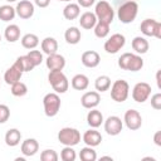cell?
<instances>
[{
  "mask_svg": "<svg viewBox=\"0 0 161 161\" xmlns=\"http://www.w3.org/2000/svg\"><path fill=\"white\" fill-rule=\"evenodd\" d=\"M156 79H157V86H158V88L161 87L160 86V72H157V75H156Z\"/></svg>",
  "mask_w": 161,
  "mask_h": 161,
  "instance_id": "obj_44",
  "label": "cell"
},
{
  "mask_svg": "<svg viewBox=\"0 0 161 161\" xmlns=\"http://www.w3.org/2000/svg\"><path fill=\"white\" fill-rule=\"evenodd\" d=\"M160 131H157L156 133H155V137H153V140H155V143L157 145V146H161V141H160Z\"/></svg>",
  "mask_w": 161,
  "mask_h": 161,
  "instance_id": "obj_43",
  "label": "cell"
},
{
  "mask_svg": "<svg viewBox=\"0 0 161 161\" xmlns=\"http://www.w3.org/2000/svg\"><path fill=\"white\" fill-rule=\"evenodd\" d=\"M125 43H126L125 35H122L119 33H116V34L111 35L106 40V43H104V50L108 54H116L118 50H121L123 48Z\"/></svg>",
  "mask_w": 161,
  "mask_h": 161,
  "instance_id": "obj_7",
  "label": "cell"
},
{
  "mask_svg": "<svg viewBox=\"0 0 161 161\" xmlns=\"http://www.w3.org/2000/svg\"><path fill=\"white\" fill-rule=\"evenodd\" d=\"M28 93V87L25 83L23 82H16L14 84H11V94L15 97H23Z\"/></svg>",
  "mask_w": 161,
  "mask_h": 161,
  "instance_id": "obj_35",
  "label": "cell"
},
{
  "mask_svg": "<svg viewBox=\"0 0 161 161\" xmlns=\"http://www.w3.org/2000/svg\"><path fill=\"white\" fill-rule=\"evenodd\" d=\"M42 50L43 53H45L47 55L57 53L58 50V43L53 36H47L42 40Z\"/></svg>",
  "mask_w": 161,
  "mask_h": 161,
  "instance_id": "obj_25",
  "label": "cell"
},
{
  "mask_svg": "<svg viewBox=\"0 0 161 161\" xmlns=\"http://www.w3.org/2000/svg\"><path fill=\"white\" fill-rule=\"evenodd\" d=\"M104 122V131L111 136H117L123 128V122L117 116H109Z\"/></svg>",
  "mask_w": 161,
  "mask_h": 161,
  "instance_id": "obj_11",
  "label": "cell"
},
{
  "mask_svg": "<svg viewBox=\"0 0 161 161\" xmlns=\"http://www.w3.org/2000/svg\"><path fill=\"white\" fill-rule=\"evenodd\" d=\"M40 160L42 161H57L58 153L54 150H44L40 153Z\"/></svg>",
  "mask_w": 161,
  "mask_h": 161,
  "instance_id": "obj_37",
  "label": "cell"
},
{
  "mask_svg": "<svg viewBox=\"0 0 161 161\" xmlns=\"http://www.w3.org/2000/svg\"><path fill=\"white\" fill-rule=\"evenodd\" d=\"M143 67V59L137 55V54H132L128 64H127V69L126 70H131V72H137Z\"/></svg>",
  "mask_w": 161,
  "mask_h": 161,
  "instance_id": "obj_32",
  "label": "cell"
},
{
  "mask_svg": "<svg viewBox=\"0 0 161 161\" xmlns=\"http://www.w3.org/2000/svg\"><path fill=\"white\" fill-rule=\"evenodd\" d=\"M151 107L156 111L161 109V93H155L151 97Z\"/></svg>",
  "mask_w": 161,
  "mask_h": 161,
  "instance_id": "obj_40",
  "label": "cell"
},
{
  "mask_svg": "<svg viewBox=\"0 0 161 161\" xmlns=\"http://www.w3.org/2000/svg\"><path fill=\"white\" fill-rule=\"evenodd\" d=\"M94 35L97 38H106L109 33V24L103 23V21H97V24L94 25Z\"/></svg>",
  "mask_w": 161,
  "mask_h": 161,
  "instance_id": "obj_33",
  "label": "cell"
},
{
  "mask_svg": "<svg viewBox=\"0 0 161 161\" xmlns=\"http://www.w3.org/2000/svg\"><path fill=\"white\" fill-rule=\"evenodd\" d=\"M15 15H16L15 8H13L11 5H1L0 6V20L10 21L15 18Z\"/></svg>",
  "mask_w": 161,
  "mask_h": 161,
  "instance_id": "obj_29",
  "label": "cell"
},
{
  "mask_svg": "<svg viewBox=\"0 0 161 161\" xmlns=\"http://www.w3.org/2000/svg\"><path fill=\"white\" fill-rule=\"evenodd\" d=\"M39 44V38L35 34L28 33L21 38V45L25 49H34L36 45Z\"/></svg>",
  "mask_w": 161,
  "mask_h": 161,
  "instance_id": "obj_30",
  "label": "cell"
},
{
  "mask_svg": "<svg viewBox=\"0 0 161 161\" xmlns=\"http://www.w3.org/2000/svg\"><path fill=\"white\" fill-rule=\"evenodd\" d=\"M77 157L75 151L73 150L72 146H65L62 151H60V158L63 161H74Z\"/></svg>",
  "mask_w": 161,
  "mask_h": 161,
  "instance_id": "obj_36",
  "label": "cell"
},
{
  "mask_svg": "<svg viewBox=\"0 0 161 161\" xmlns=\"http://www.w3.org/2000/svg\"><path fill=\"white\" fill-rule=\"evenodd\" d=\"M94 87L98 92H106L111 87V78L108 75H99L94 80Z\"/></svg>",
  "mask_w": 161,
  "mask_h": 161,
  "instance_id": "obj_31",
  "label": "cell"
},
{
  "mask_svg": "<svg viewBox=\"0 0 161 161\" xmlns=\"http://www.w3.org/2000/svg\"><path fill=\"white\" fill-rule=\"evenodd\" d=\"M94 15H96L98 21H103V23L111 24L113 21V19H114V10H113V8L111 6L109 3H107L104 0H101V1H98L96 4Z\"/></svg>",
  "mask_w": 161,
  "mask_h": 161,
  "instance_id": "obj_3",
  "label": "cell"
},
{
  "mask_svg": "<svg viewBox=\"0 0 161 161\" xmlns=\"http://www.w3.org/2000/svg\"><path fill=\"white\" fill-rule=\"evenodd\" d=\"M4 36L9 43H14L20 38V28L16 24H10L5 28Z\"/></svg>",
  "mask_w": 161,
  "mask_h": 161,
  "instance_id": "obj_24",
  "label": "cell"
},
{
  "mask_svg": "<svg viewBox=\"0 0 161 161\" xmlns=\"http://www.w3.org/2000/svg\"><path fill=\"white\" fill-rule=\"evenodd\" d=\"M20 150H21V153L24 156H34L38 150H39V143L35 138H26L25 141H23L21 146H20Z\"/></svg>",
  "mask_w": 161,
  "mask_h": 161,
  "instance_id": "obj_17",
  "label": "cell"
},
{
  "mask_svg": "<svg viewBox=\"0 0 161 161\" xmlns=\"http://www.w3.org/2000/svg\"><path fill=\"white\" fill-rule=\"evenodd\" d=\"M58 1H67V3H69V1H72V0H58Z\"/></svg>",
  "mask_w": 161,
  "mask_h": 161,
  "instance_id": "obj_47",
  "label": "cell"
},
{
  "mask_svg": "<svg viewBox=\"0 0 161 161\" xmlns=\"http://www.w3.org/2000/svg\"><path fill=\"white\" fill-rule=\"evenodd\" d=\"M151 94V86L146 82H138L132 89V98L138 103H143Z\"/></svg>",
  "mask_w": 161,
  "mask_h": 161,
  "instance_id": "obj_9",
  "label": "cell"
},
{
  "mask_svg": "<svg viewBox=\"0 0 161 161\" xmlns=\"http://www.w3.org/2000/svg\"><path fill=\"white\" fill-rule=\"evenodd\" d=\"M21 140V133L18 128H10L5 133V143L10 147H15L20 143Z\"/></svg>",
  "mask_w": 161,
  "mask_h": 161,
  "instance_id": "obj_20",
  "label": "cell"
},
{
  "mask_svg": "<svg viewBox=\"0 0 161 161\" xmlns=\"http://www.w3.org/2000/svg\"><path fill=\"white\" fill-rule=\"evenodd\" d=\"M80 60H82V64L84 67H87V68H94V67H97L99 64L101 57H99V54L96 50H87V52H84L82 54Z\"/></svg>",
  "mask_w": 161,
  "mask_h": 161,
  "instance_id": "obj_16",
  "label": "cell"
},
{
  "mask_svg": "<svg viewBox=\"0 0 161 161\" xmlns=\"http://www.w3.org/2000/svg\"><path fill=\"white\" fill-rule=\"evenodd\" d=\"M128 92H130V86L125 79H117L111 88V98L114 102H125L128 97Z\"/></svg>",
  "mask_w": 161,
  "mask_h": 161,
  "instance_id": "obj_5",
  "label": "cell"
},
{
  "mask_svg": "<svg viewBox=\"0 0 161 161\" xmlns=\"http://www.w3.org/2000/svg\"><path fill=\"white\" fill-rule=\"evenodd\" d=\"M21 75H23V70L19 68V65L16 63H14L9 69H6V72L4 74V80L6 84L11 86V84L19 82Z\"/></svg>",
  "mask_w": 161,
  "mask_h": 161,
  "instance_id": "obj_15",
  "label": "cell"
},
{
  "mask_svg": "<svg viewBox=\"0 0 161 161\" xmlns=\"http://www.w3.org/2000/svg\"><path fill=\"white\" fill-rule=\"evenodd\" d=\"M45 64L49 70H63L65 67V58L58 53H53L48 55Z\"/></svg>",
  "mask_w": 161,
  "mask_h": 161,
  "instance_id": "obj_13",
  "label": "cell"
},
{
  "mask_svg": "<svg viewBox=\"0 0 161 161\" xmlns=\"http://www.w3.org/2000/svg\"><path fill=\"white\" fill-rule=\"evenodd\" d=\"M123 122L126 125V127L131 131H136L142 126V117L138 111L136 109H128L125 113L123 117Z\"/></svg>",
  "mask_w": 161,
  "mask_h": 161,
  "instance_id": "obj_10",
  "label": "cell"
},
{
  "mask_svg": "<svg viewBox=\"0 0 161 161\" xmlns=\"http://www.w3.org/2000/svg\"><path fill=\"white\" fill-rule=\"evenodd\" d=\"M58 141L64 146H75L80 141V133L77 128L73 127H63L58 132Z\"/></svg>",
  "mask_w": 161,
  "mask_h": 161,
  "instance_id": "obj_4",
  "label": "cell"
},
{
  "mask_svg": "<svg viewBox=\"0 0 161 161\" xmlns=\"http://www.w3.org/2000/svg\"><path fill=\"white\" fill-rule=\"evenodd\" d=\"M48 80L55 93H65L69 87V82L62 70H50L48 74Z\"/></svg>",
  "mask_w": 161,
  "mask_h": 161,
  "instance_id": "obj_2",
  "label": "cell"
},
{
  "mask_svg": "<svg viewBox=\"0 0 161 161\" xmlns=\"http://www.w3.org/2000/svg\"><path fill=\"white\" fill-rule=\"evenodd\" d=\"M15 63L19 65V68L23 70V73L24 72H30V70H33L35 68L34 63L30 60V58L28 55H20V57H18L16 60H15Z\"/></svg>",
  "mask_w": 161,
  "mask_h": 161,
  "instance_id": "obj_28",
  "label": "cell"
},
{
  "mask_svg": "<svg viewBox=\"0 0 161 161\" xmlns=\"http://www.w3.org/2000/svg\"><path fill=\"white\" fill-rule=\"evenodd\" d=\"M10 117V109L6 104H0V123H5Z\"/></svg>",
  "mask_w": 161,
  "mask_h": 161,
  "instance_id": "obj_39",
  "label": "cell"
},
{
  "mask_svg": "<svg viewBox=\"0 0 161 161\" xmlns=\"http://www.w3.org/2000/svg\"><path fill=\"white\" fill-rule=\"evenodd\" d=\"M26 55L30 58V60L34 63V65H35V67H36V65H39V64L43 62V54H42L39 50H30Z\"/></svg>",
  "mask_w": 161,
  "mask_h": 161,
  "instance_id": "obj_38",
  "label": "cell"
},
{
  "mask_svg": "<svg viewBox=\"0 0 161 161\" xmlns=\"http://www.w3.org/2000/svg\"><path fill=\"white\" fill-rule=\"evenodd\" d=\"M99 101H101V96L98 92L96 91H92V92H86L82 98H80V103L84 108H88V109H92L94 107H97L99 104Z\"/></svg>",
  "mask_w": 161,
  "mask_h": 161,
  "instance_id": "obj_14",
  "label": "cell"
},
{
  "mask_svg": "<svg viewBox=\"0 0 161 161\" xmlns=\"http://www.w3.org/2000/svg\"><path fill=\"white\" fill-rule=\"evenodd\" d=\"M83 142L87 146L96 147L102 142V135L96 130H88L83 135Z\"/></svg>",
  "mask_w": 161,
  "mask_h": 161,
  "instance_id": "obj_18",
  "label": "cell"
},
{
  "mask_svg": "<svg viewBox=\"0 0 161 161\" xmlns=\"http://www.w3.org/2000/svg\"><path fill=\"white\" fill-rule=\"evenodd\" d=\"M35 5H38L39 8H47L50 3V0H34Z\"/></svg>",
  "mask_w": 161,
  "mask_h": 161,
  "instance_id": "obj_42",
  "label": "cell"
},
{
  "mask_svg": "<svg viewBox=\"0 0 161 161\" xmlns=\"http://www.w3.org/2000/svg\"><path fill=\"white\" fill-rule=\"evenodd\" d=\"M64 38H65V42L68 44H77V43H79V40L82 38V34H80V30L77 26H70L65 30Z\"/></svg>",
  "mask_w": 161,
  "mask_h": 161,
  "instance_id": "obj_27",
  "label": "cell"
},
{
  "mask_svg": "<svg viewBox=\"0 0 161 161\" xmlns=\"http://www.w3.org/2000/svg\"><path fill=\"white\" fill-rule=\"evenodd\" d=\"M72 87L75 89V91H84L88 88L89 86V79L87 75L84 74H75L73 78H72Z\"/></svg>",
  "mask_w": 161,
  "mask_h": 161,
  "instance_id": "obj_26",
  "label": "cell"
},
{
  "mask_svg": "<svg viewBox=\"0 0 161 161\" xmlns=\"http://www.w3.org/2000/svg\"><path fill=\"white\" fill-rule=\"evenodd\" d=\"M44 113L48 117H54L60 109V98L58 93H47L43 98Z\"/></svg>",
  "mask_w": 161,
  "mask_h": 161,
  "instance_id": "obj_6",
  "label": "cell"
},
{
  "mask_svg": "<svg viewBox=\"0 0 161 161\" xmlns=\"http://www.w3.org/2000/svg\"><path fill=\"white\" fill-rule=\"evenodd\" d=\"M15 11L19 18L21 19H30L34 14V4L30 3L29 0H20L16 4Z\"/></svg>",
  "mask_w": 161,
  "mask_h": 161,
  "instance_id": "obj_12",
  "label": "cell"
},
{
  "mask_svg": "<svg viewBox=\"0 0 161 161\" xmlns=\"http://www.w3.org/2000/svg\"><path fill=\"white\" fill-rule=\"evenodd\" d=\"M140 30L143 35L146 36H155V38H160V30H161V24L155 20V19H145L141 25H140Z\"/></svg>",
  "mask_w": 161,
  "mask_h": 161,
  "instance_id": "obj_8",
  "label": "cell"
},
{
  "mask_svg": "<svg viewBox=\"0 0 161 161\" xmlns=\"http://www.w3.org/2000/svg\"><path fill=\"white\" fill-rule=\"evenodd\" d=\"M131 45H132V49L137 54H145L148 50V42L143 36H135Z\"/></svg>",
  "mask_w": 161,
  "mask_h": 161,
  "instance_id": "obj_23",
  "label": "cell"
},
{
  "mask_svg": "<svg viewBox=\"0 0 161 161\" xmlns=\"http://www.w3.org/2000/svg\"><path fill=\"white\" fill-rule=\"evenodd\" d=\"M8 3H14V1H16V0H6Z\"/></svg>",
  "mask_w": 161,
  "mask_h": 161,
  "instance_id": "obj_46",
  "label": "cell"
},
{
  "mask_svg": "<svg viewBox=\"0 0 161 161\" xmlns=\"http://www.w3.org/2000/svg\"><path fill=\"white\" fill-rule=\"evenodd\" d=\"M96 3V0H78V5L82 8H89Z\"/></svg>",
  "mask_w": 161,
  "mask_h": 161,
  "instance_id": "obj_41",
  "label": "cell"
},
{
  "mask_svg": "<svg viewBox=\"0 0 161 161\" xmlns=\"http://www.w3.org/2000/svg\"><path fill=\"white\" fill-rule=\"evenodd\" d=\"M103 114L98 111V109H94V108H92L89 112H88V114H87V123L92 127V128H97V127H99L102 123H103Z\"/></svg>",
  "mask_w": 161,
  "mask_h": 161,
  "instance_id": "obj_19",
  "label": "cell"
},
{
  "mask_svg": "<svg viewBox=\"0 0 161 161\" xmlns=\"http://www.w3.org/2000/svg\"><path fill=\"white\" fill-rule=\"evenodd\" d=\"M101 160H111V161H112V157H111V156H102Z\"/></svg>",
  "mask_w": 161,
  "mask_h": 161,
  "instance_id": "obj_45",
  "label": "cell"
},
{
  "mask_svg": "<svg viewBox=\"0 0 161 161\" xmlns=\"http://www.w3.org/2000/svg\"><path fill=\"white\" fill-rule=\"evenodd\" d=\"M0 42H1V34H0Z\"/></svg>",
  "mask_w": 161,
  "mask_h": 161,
  "instance_id": "obj_48",
  "label": "cell"
},
{
  "mask_svg": "<svg viewBox=\"0 0 161 161\" xmlns=\"http://www.w3.org/2000/svg\"><path fill=\"white\" fill-rule=\"evenodd\" d=\"M79 158L82 161H96L97 158V153L96 151L93 150V147L91 146H87V147H83L79 152Z\"/></svg>",
  "mask_w": 161,
  "mask_h": 161,
  "instance_id": "obj_34",
  "label": "cell"
},
{
  "mask_svg": "<svg viewBox=\"0 0 161 161\" xmlns=\"http://www.w3.org/2000/svg\"><path fill=\"white\" fill-rule=\"evenodd\" d=\"M137 13H138V4L133 0H128L118 8L117 16H118V20L121 23L130 24L136 19Z\"/></svg>",
  "mask_w": 161,
  "mask_h": 161,
  "instance_id": "obj_1",
  "label": "cell"
},
{
  "mask_svg": "<svg viewBox=\"0 0 161 161\" xmlns=\"http://www.w3.org/2000/svg\"><path fill=\"white\" fill-rule=\"evenodd\" d=\"M79 14H80V8L78 4H74V3L67 4L65 8L63 9V16L67 20H74L79 16Z\"/></svg>",
  "mask_w": 161,
  "mask_h": 161,
  "instance_id": "obj_22",
  "label": "cell"
},
{
  "mask_svg": "<svg viewBox=\"0 0 161 161\" xmlns=\"http://www.w3.org/2000/svg\"><path fill=\"white\" fill-rule=\"evenodd\" d=\"M97 18L94 15V13H91V11H86L80 15L79 18V24L83 29H93L94 25L97 24Z\"/></svg>",
  "mask_w": 161,
  "mask_h": 161,
  "instance_id": "obj_21",
  "label": "cell"
}]
</instances>
